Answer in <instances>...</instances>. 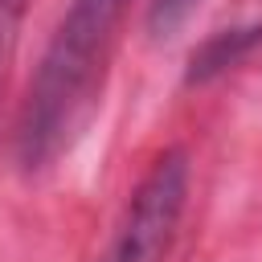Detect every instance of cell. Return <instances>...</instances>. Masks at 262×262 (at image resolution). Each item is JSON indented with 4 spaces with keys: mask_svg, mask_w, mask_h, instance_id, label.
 Wrapping results in <instances>:
<instances>
[{
    "mask_svg": "<svg viewBox=\"0 0 262 262\" xmlns=\"http://www.w3.org/2000/svg\"><path fill=\"white\" fill-rule=\"evenodd\" d=\"M127 8L131 0H74L57 20L20 111L16 143L25 168H45L70 147L94 106Z\"/></svg>",
    "mask_w": 262,
    "mask_h": 262,
    "instance_id": "1",
    "label": "cell"
},
{
    "mask_svg": "<svg viewBox=\"0 0 262 262\" xmlns=\"http://www.w3.org/2000/svg\"><path fill=\"white\" fill-rule=\"evenodd\" d=\"M184 205H188V156L172 147L147 168V176L131 192L111 233V246L98 262H164L176 242Z\"/></svg>",
    "mask_w": 262,
    "mask_h": 262,
    "instance_id": "2",
    "label": "cell"
},
{
    "mask_svg": "<svg viewBox=\"0 0 262 262\" xmlns=\"http://www.w3.org/2000/svg\"><path fill=\"white\" fill-rule=\"evenodd\" d=\"M262 45V29L258 25H250V29H221V33H213L192 57H188V82L192 86H201V82H209V78H217V74H225L229 66H237L250 49H258Z\"/></svg>",
    "mask_w": 262,
    "mask_h": 262,
    "instance_id": "3",
    "label": "cell"
},
{
    "mask_svg": "<svg viewBox=\"0 0 262 262\" xmlns=\"http://www.w3.org/2000/svg\"><path fill=\"white\" fill-rule=\"evenodd\" d=\"M196 4H201V0H151V8H147V29H151L156 37H172V33L192 16Z\"/></svg>",
    "mask_w": 262,
    "mask_h": 262,
    "instance_id": "4",
    "label": "cell"
}]
</instances>
